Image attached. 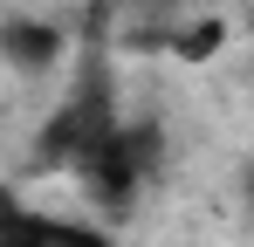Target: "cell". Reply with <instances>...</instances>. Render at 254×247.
Segmentation results:
<instances>
[{
    "label": "cell",
    "mask_w": 254,
    "mask_h": 247,
    "mask_svg": "<svg viewBox=\"0 0 254 247\" xmlns=\"http://www.w3.org/2000/svg\"><path fill=\"white\" fill-rule=\"evenodd\" d=\"M158 158H165V130L158 124H110L83 158H76V179L83 192L103 213H124L151 179H158Z\"/></svg>",
    "instance_id": "cell-1"
},
{
    "label": "cell",
    "mask_w": 254,
    "mask_h": 247,
    "mask_svg": "<svg viewBox=\"0 0 254 247\" xmlns=\"http://www.w3.org/2000/svg\"><path fill=\"white\" fill-rule=\"evenodd\" d=\"M110 124H117V117H110V89H103V82H83V89L62 103V117L48 124V137H42V165H69V172H76V158H83L89 144L110 130Z\"/></svg>",
    "instance_id": "cell-2"
},
{
    "label": "cell",
    "mask_w": 254,
    "mask_h": 247,
    "mask_svg": "<svg viewBox=\"0 0 254 247\" xmlns=\"http://www.w3.org/2000/svg\"><path fill=\"white\" fill-rule=\"evenodd\" d=\"M0 247H110L89 227H69V220H48V213H28L0 192Z\"/></svg>",
    "instance_id": "cell-3"
},
{
    "label": "cell",
    "mask_w": 254,
    "mask_h": 247,
    "mask_svg": "<svg viewBox=\"0 0 254 247\" xmlns=\"http://www.w3.org/2000/svg\"><path fill=\"white\" fill-rule=\"evenodd\" d=\"M0 62L21 69V76L55 69V62H62V28L42 21V14H14V21H0Z\"/></svg>",
    "instance_id": "cell-4"
},
{
    "label": "cell",
    "mask_w": 254,
    "mask_h": 247,
    "mask_svg": "<svg viewBox=\"0 0 254 247\" xmlns=\"http://www.w3.org/2000/svg\"><path fill=\"white\" fill-rule=\"evenodd\" d=\"M165 48L186 62V69H199V62H213V55L227 48V21H220V14H192L186 28H172V35H165Z\"/></svg>",
    "instance_id": "cell-5"
}]
</instances>
